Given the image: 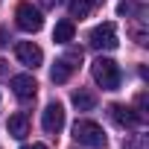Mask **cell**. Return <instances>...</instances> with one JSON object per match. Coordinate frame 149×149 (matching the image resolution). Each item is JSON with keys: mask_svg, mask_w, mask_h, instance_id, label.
Returning a JSON list of instances; mask_svg holds the SVG:
<instances>
[{"mask_svg": "<svg viewBox=\"0 0 149 149\" xmlns=\"http://www.w3.org/2000/svg\"><path fill=\"white\" fill-rule=\"evenodd\" d=\"M91 73H94V82H97L102 91H117V88H120V82H123V73H120L117 61L102 58V56L91 64Z\"/></svg>", "mask_w": 149, "mask_h": 149, "instance_id": "1", "label": "cell"}, {"mask_svg": "<svg viewBox=\"0 0 149 149\" xmlns=\"http://www.w3.org/2000/svg\"><path fill=\"white\" fill-rule=\"evenodd\" d=\"M73 137H76V143L91 146V149H105L108 146V137H105L102 126L94 123V120H76L73 123Z\"/></svg>", "mask_w": 149, "mask_h": 149, "instance_id": "2", "label": "cell"}, {"mask_svg": "<svg viewBox=\"0 0 149 149\" xmlns=\"http://www.w3.org/2000/svg\"><path fill=\"white\" fill-rule=\"evenodd\" d=\"M15 24H18L24 32H38V29L44 26L41 9H35L32 3H18V9H15Z\"/></svg>", "mask_w": 149, "mask_h": 149, "instance_id": "3", "label": "cell"}, {"mask_svg": "<svg viewBox=\"0 0 149 149\" xmlns=\"http://www.w3.org/2000/svg\"><path fill=\"white\" fill-rule=\"evenodd\" d=\"M117 44H120V38H117V26L111 21H105V24L91 29V47L94 50H114Z\"/></svg>", "mask_w": 149, "mask_h": 149, "instance_id": "4", "label": "cell"}, {"mask_svg": "<svg viewBox=\"0 0 149 149\" xmlns=\"http://www.w3.org/2000/svg\"><path fill=\"white\" fill-rule=\"evenodd\" d=\"M41 126H44L47 134H58L64 129V105L61 102H50L41 111Z\"/></svg>", "mask_w": 149, "mask_h": 149, "instance_id": "5", "label": "cell"}, {"mask_svg": "<svg viewBox=\"0 0 149 149\" xmlns=\"http://www.w3.org/2000/svg\"><path fill=\"white\" fill-rule=\"evenodd\" d=\"M15 56H18L21 64H26V67H32V70L44 61V53H41V47H38L35 41H18V44H15Z\"/></svg>", "mask_w": 149, "mask_h": 149, "instance_id": "6", "label": "cell"}, {"mask_svg": "<svg viewBox=\"0 0 149 149\" xmlns=\"http://www.w3.org/2000/svg\"><path fill=\"white\" fill-rule=\"evenodd\" d=\"M108 111H111V120H114L120 129H134V126L143 120V117H140L134 108H129V105H120V102H114Z\"/></svg>", "mask_w": 149, "mask_h": 149, "instance_id": "7", "label": "cell"}, {"mask_svg": "<svg viewBox=\"0 0 149 149\" xmlns=\"http://www.w3.org/2000/svg\"><path fill=\"white\" fill-rule=\"evenodd\" d=\"M12 91H15V97L18 100H32L35 97V91H38V82L29 76V73H18V76H12Z\"/></svg>", "mask_w": 149, "mask_h": 149, "instance_id": "8", "label": "cell"}, {"mask_svg": "<svg viewBox=\"0 0 149 149\" xmlns=\"http://www.w3.org/2000/svg\"><path fill=\"white\" fill-rule=\"evenodd\" d=\"M6 129H9V134H12L15 140H24V137L29 134V120H26V114H12V117L6 120Z\"/></svg>", "mask_w": 149, "mask_h": 149, "instance_id": "9", "label": "cell"}, {"mask_svg": "<svg viewBox=\"0 0 149 149\" xmlns=\"http://www.w3.org/2000/svg\"><path fill=\"white\" fill-rule=\"evenodd\" d=\"M70 102L76 105L79 111H94V105H97V97H94L91 91L79 88V91H73V94H70Z\"/></svg>", "mask_w": 149, "mask_h": 149, "instance_id": "10", "label": "cell"}, {"mask_svg": "<svg viewBox=\"0 0 149 149\" xmlns=\"http://www.w3.org/2000/svg\"><path fill=\"white\" fill-rule=\"evenodd\" d=\"M73 35H76V26H73V21H58L56 29H53V41H56V44H70Z\"/></svg>", "mask_w": 149, "mask_h": 149, "instance_id": "11", "label": "cell"}, {"mask_svg": "<svg viewBox=\"0 0 149 149\" xmlns=\"http://www.w3.org/2000/svg\"><path fill=\"white\" fill-rule=\"evenodd\" d=\"M70 73H73V67H70L64 58H58V61L53 64V70H50V79H53L56 85H64V82L70 79Z\"/></svg>", "mask_w": 149, "mask_h": 149, "instance_id": "12", "label": "cell"}, {"mask_svg": "<svg viewBox=\"0 0 149 149\" xmlns=\"http://www.w3.org/2000/svg\"><path fill=\"white\" fill-rule=\"evenodd\" d=\"M67 9H70V18H88L91 15V0H67Z\"/></svg>", "mask_w": 149, "mask_h": 149, "instance_id": "13", "label": "cell"}, {"mask_svg": "<svg viewBox=\"0 0 149 149\" xmlns=\"http://www.w3.org/2000/svg\"><path fill=\"white\" fill-rule=\"evenodd\" d=\"M134 21H137V24H132L129 32H132V38H134L140 47H146V44H149V35H146V29H143V15H137Z\"/></svg>", "mask_w": 149, "mask_h": 149, "instance_id": "14", "label": "cell"}, {"mask_svg": "<svg viewBox=\"0 0 149 149\" xmlns=\"http://www.w3.org/2000/svg\"><path fill=\"white\" fill-rule=\"evenodd\" d=\"M64 61H67V64H70L73 70H76V67H79V61H82V50H76V47H73V50H67Z\"/></svg>", "mask_w": 149, "mask_h": 149, "instance_id": "15", "label": "cell"}, {"mask_svg": "<svg viewBox=\"0 0 149 149\" xmlns=\"http://www.w3.org/2000/svg\"><path fill=\"white\" fill-rule=\"evenodd\" d=\"M117 12H120V15H132V12H134V3H132V0H123V3L117 6Z\"/></svg>", "mask_w": 149, "mask_h": 149, "instance_id": "16", "label": "cell"}, {"mask_svg": "<svg viewBox=\"0 0 149 149\" xmlns=\"http://www.w3.org/2000/svg\"><path fill=\"white\" fill-rule=\"evenodd\" d=\"M21 149H47V146H44V143H24Z\"/></svg>", "mask_w": 149, "mask_h": 149, "instance_id": "17", "label": "cell"}, {"mask_svg": "<svg viewBox=\"0 0 149 149\" xmlns=\"http://www.w3.org/2000/svg\"><path fill=\"white\" fill-rule=\"evenodd\" d=\"M56 3H58V0H41V6H47V9H50V6H56Z\"/></svg>", "mask_w": 149, "mask_h": 149, "instance_id": "18", "label": "cell"}, {"mask_svg": "<svg viewBox=\"0 0 149 149\" xmlns=\"http://www.w3.org/2000/svg\"><path fill=\"white\" fill-rule=\"evenodd\" d=\"M0 47H6V32L0 29Z\"/></svg>", "mask_w": 149, "mask_h": 149, "instance_id": "19", "label": "cell"}]
</instances>
